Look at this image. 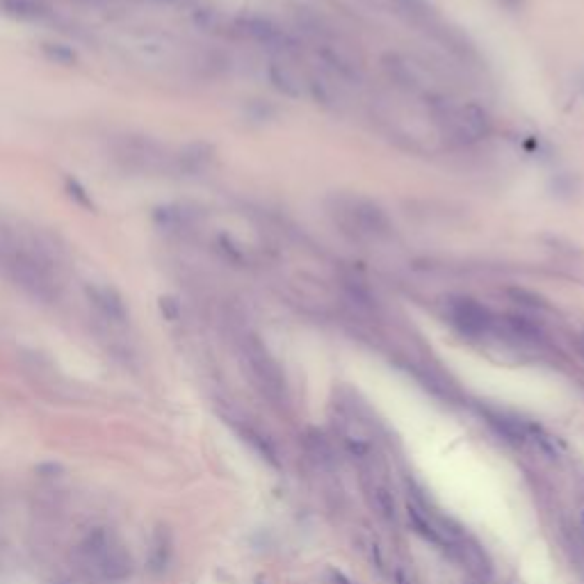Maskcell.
I'll list each match as a JSON object with an SVG mask.
<instances>
[{"label": "cell", "mask_w": 584, "mask_h": 584, "mask_svg": "<svg viewBox=\"0 0 584 584\" xmlns=\"http://www.w3.org/2000/svg\"><path fill=\"white\" fill-rule=\"evenodd\" d=\"M0 276L41 304H50L60 297V281L50 256L35 240H21L9 233L0 235Z\"/></svg>", "instance_id": "obj_1"}, {"label": "cell", "mask_w": 584, "mask_h": 584, "mask_svg": "<svg viewBox=\"0 0 584 584\" xmlns=\"http://www.w3.org/2000/svg\"><path fill=\"white\" fill-rule=\"evenodd\" d=\"M80 564L96 580L121 582L131 575L133 561L126 548L107 532H94L80 544Z\"/></svg>", "instance_id": "obj_2"}, {"label": "cell", "mask_w": 584, "mask_h": 584, "mask_svg": "<svg viewBox=\"0 0 584 584\" xmlns=\"http://www.w3.org/2000/svg\"><path fill=\"white\" fill-rule=\"evenodd\" d=\"M240 352H242V363L249 372V379L254 382V386L269 402L283 404L288 399L286 374L281 370V365L276 363L274 356L269 354V350L263 345V340L254 336V333H249V336L242 338Z\"/></svg>", "instance_id": "obj_3"}, {"label": "cell", "mask_w": 584, "mask_h": 584, "mask_svg": "<svg viewBox=\"0 0 584 584\" xmlns=\"http://www.w3.org/2000/svg\"><path fill=\"white\" fill-rule=\"evenodd\" d=\"M434 121L443 135L459 144H475L491 133L489 112L477 103H463V105L436 103Z\"/></svg>", "instance_id": "obj_4"}, {"label": "cell", "mask_w": 584, "mask_h": 584, "mask_svg": "<svg viewBox=\"0 0 584 584\" xmlns=\"http://www.w3.org/2000/svg\"><path fill=\"white\" fill-rule=\"evenodd\" d=\"M331 212L342 229L356 237H386L393 229L382 205L365 197H338Z\"/></svg>", "instance_id": "obj_5"}, {"label": "cell", "mask_w": 584, "mask_h": 584, "mask_svg": "<svg viewBox=\"0 0 584 584\" xmlns=\"http://www.w3.org/2000/svg\"><path fill=\"white\" fill-rule=\"evenodd\" d=\"M448 315L454 327L461 333H468V336H482V333H489L495 329L493 313L484 304H480L477 299L466 295L448 299Z\"/></svg>", "instance_id": "obj_6"}, {"label": "cell", "mask_w": 584, "mask_h": 584, "mask_svg": "<svg viewBox=\"0 0 584 584\" xmlns=\"http://www.w3.org/2000/svg\"><path fill=\"white\" fill-rule=\"evenodd\" d=\"M406 514H409V521L413 525L416 532L423 536L425 541L434 546H440V548H450L454 541L461 536V532L454 525H450L443 516H436L431 514L429 509H425L423 504L418 502H411L406 504Z\"/></svg>", "instance_id": "obj_7"}, {"label": "cell", "mask_w": 584, "mask_h": 584, "mask_svg": "<svg viewBox=\"0 0 584 584\" xmlns=\"http://www.w3.org/2000/svg\"><path fill=\"white\" fill-rule=\"evenodd\" d=\"M237 30L247 35L249 39L258 41L267 48H276V50H292L295 48V41L290 39V35H286L283 28H279L272 18L265 16H242L237 21Z\"/></svg>", "instance_id": "obj_8"}, {"label": "cell", "mask_w": 584, "mask_h": 584, "mask_svg": "<svg viewBox=\"0 0 584 584\" xmlns=\"http://www.w3.org/2000/svg\"><path fill=\"white\" fill-rule=\"evenodd\" d=\"M85 295H87L90 304L96 308V313L112 324H124L128 320V308L126 301L119 292L110 286L103 283H90L85 286Z\"/></svg>", "instance_id": "obj_9"}, {"label": "cell", "mask_w": 584, "mask_h": 584, "mask_svg": "<svg viewBox=\"0 0 584 584\" xmlns=\"http://www.w3.org/2000/svg\"><path fill=\"white\" fill-rule=\"evenodd\" d=\"M448 550L452 553V557L457 559L459 564H461L463 568H466L475 580L486 582V580L491 578L493 564H491L489 555H486L484 550H482L477 544H475V541H470L468 536H463V534H461Z\"/></svg>", "instance_id": "obj_10"}, {"label": "cell", "mask_w": 584, "mask_h": 584, "mask_svg": "<svg viewBox=\"0 0 584 584\" xmlns=\"http://www.w3.org/2000/svg\"><path fill=\"white\" fill-rule=\"evenodd\" d=\"M384 67H386L388 73H391V78L397 80L399 87H404L409 92H425V90H429L425 69H420L413 60H409L404 55H388L384 60Z\"/></svg>", "instance_id": "obj_11"}, {"label": "cell", "mask_w": 584, "mask_h": 584, "mask_svg": "<svg viewBox=\"0 0 584 584\" xmlns=\"http://www.w3.org/2000/svg\"><path fill=\"white\" fill-rule=\"evenodd\" d=\"M267 73H269V80H272L274 87L281 94L290 96V99H299V96L306 92V85H304V80H301L299 71L292 69L290 64H286V62H272L269 64Z\"/></svg>", "instance_id": "obj_12"}, {"label": "cell", "mask_w": 584, "mask_h": 584, "mask_svg": "<svg viewBox=\"0 0 584 584\" xmlns=\"http://www.w3.org/2000/svg\"><path fill=\"white\" fill-rule=\"evenodd\" d=\"M393 5L399 16H404L409 23H413L418 28L434 30L438 26L436 9L431 7L427 0H393Z\"/></svg>", "instance_id": "obj_13"}, {"label": "cell", "mask_w": 584, "mask_h": 584, "mask_svg": "<svg viewBox=\"0 0 584 584\" xmlns=\"http://www.w3.org/2000/svg\"><path fill=\"white\" fill-rule=\"evenodd\" d=\"M365 495H367V502L372 504V509L379 514L386 523H395V518H397L395 497H393L391 489H388L384 482L367 480L365 482Z\"/></svg>", "instance_id": "obj_14"}, {"label": "cell", "mask_w": 584, "mask_h": 584, "mask_svg": "<svg viewBox=\"0 0 584 584\" xmlns=\"http://www.w3.org/2000/svg\"><path fill=\"white\" fill-rule=\"evenodd\" d=\"M153 222L165 231H183L194 222V212L185 205H160L153 212Z\"/></svg>", "instance_id": "obj_15"}, {"label": "cell", "mask_w": 584, "mask_h": 584, "mask_svg": "<svg viewBox=\"0 0 584 584\" xmlns=\"http://www.w3.org/2000/svg\"><path fill=\"white\" fill-rule=\"evenodd\" d=\"M0 12L16 21H41L48 16V7L37 0H0Z\"/></svg>", "instance_id": "obj_16"}, {"label": "cell", "mask_w": 584, "mask_h": 584, "mask_svg": "<svg viewBox=\"0 0 584 584\" xmlns=\"http://www.w3.org/2000/svg\"><path fill=\"white\" fill-rule=\"evenodd\" d=\"M523 443H529L541 457H546L550 461L559 459V443L555 436H550L546 429H541L536 425H523Z\"/></svg>", "instance_id": "obj_17"}, {"label": "cell", "mask_w": 584, "mask_h": 584, "mask_svg": "<svg viewBox=\"0 0 584 584\" xmlns=\"http://www.w3.org/2000/svg\"><path fill=\"white\" fill-rule=\"evenodd\" d=\"M507 322V331L512 333L514 338L518 340H525V342H536L544 338V331L536 322H532L525 315H509L504 320Z\"/></svg>", "instance_id": "obj_18"}, {"label": "cell", "mask_w": 584, "mask_h": 584, "mask_svg": "<svg viewBox=\"0 0 584 584\" xmlns=\"http://www.w3.org/2000/svg\"><path fill=\"white\" fill-rule=\"evenodd\" d=\"M361 546H363V553H365L367 561L372 564V568H377L386 575V573L391 571V566H388V557H386V550L382 546V541L377 536H365L361 541Z\"/></svg>", "instance_id": "obj_19"}, {"label": "cell", "mask_w": 584, "mask_h": 584, "mask_svg": "<svg viewBox=\"0 0 584 584\" xmlns=\"http://www.w3.org/2000/svg\"><path fill=\"white\" fill-rule=\"evenodd\" d=\"M178 160H180V167H185L188 171H197L210 160V148L205 144H192L183 151Z\"/></svg>", "instance_id": "obj_20"}, {"label": "cell", "mask_w": 584, "mask_h": 584, "mask_svg": "<svg viewBox=\"0 0 584 584\" xmlns=\"http://www.w3.org/2000/svg\"><path fill=\"white\" fill-rule=\"evenodd\" d=\"M340 436H342V445H345V450H347L354 459H367V457H370L372 448H370V443H367L363 436L354 434V431H350V429H342V434H340Z\"/></svg>", "instance_id": "obj_21"}, {"label": "cell", "mask_w": 584, "mask_h": 584, "mask_svg": "<svg viewBox=\"0 0 584 584\" xmlns=\"http://www.w3.org/2000/svg\"><path fill=\"white\" fill-rule=\"evenodd\" d=\"M64 190H67V194L69 197L80 205V208H85V210H94V199H92V194L85 190V185L80 180H75V178H67L64 180Z\"/></svg>", "instance_id": "obj_22"}, {"label": "cell", "mask_w": 584, "mask_h": 584, "mask_svg": "<svg viewBox=\"0 0 584 584\" xmlns=\"http://www.w3.org/2000/svg\"><path fill=\"white\" fill-rule=\"evenodd\" d=\"M41 50H44V55L50 60V62H55V64H64V67H71V64L78 60V55H75V50L69 48V46H64V44H44L41 46Z\"/></svg>", "instance_id": "obj_23"}, {"label": "cell", "mask_w": 584, "mask_h": 584, "mask_svg": "<svg viewBox=\"0 0 584 584\" xmlns=\"http://www.w3.org/2000/svg\"><path fill=\"white\" fill-rule=\"evenodd\" d=\"M507 295H509L516 304H521V306H527V308H546V299L536 295V292L532 290H527V288H509L507 290Z\"/></svg>", "instance_id": "obj_24"}, {"label": "cell", "mask_w": 584, "mask_h": 584, "mask_svg": "<svg viewBox=\"0 0 584 584\" xmlns=\"http://www.w3.org/2000/svg\"><path fill=\"white\" fill-rule=\"evenodd\" d=\"M217 247L222 249V254L229 258V261L237 263V265H242L247 261V254L240 249V244H237L231 235H220L217 237Z\"/></svg>", "instance_id": "obj_25"}, {"label": "cell", "mask_w": 584, "mask_h": 584, "mask_svg": "<svg viewBox=\"0 0 584 584\" xmlns=\"http://www.w3.org/2000/svg\"><path fill=\"white\" fill-rule=\"evenodd\" d=\"M391 578H393V584H416L413 582V578H411V573H409V568L404 566V564H395V566H391Z\"/></svg>", "instance_id": "obj_26"}, {"label": "cell", "mask_w": 584, "mask_h": 584, "mask_svg": "<svg viewBox=\"0 0 584 584\" xmlns=\"http://www.w3.org/2000/svg\"><path fill=\"white\" fill-rule=\"evenodd\" d=\"M555 190H559L557 194L561 197V194H573L575 192V183H573V178L571 176H559L557 180H555Z\"/></svg>", "instance_id": "obj_27"}, {"label": "cell", "mask_w": 584, "mask_h": 584, "mask_svg": "<svg viewBox=\"0 0 584 584\" xmlns=\"http://www.w3.org/2000/svg\"><path fill=\"white\" fill-rule=\"evenodd\" d=\"M504 9H518V7H523L525 0H497Z\"/></svg>", "instance_id": "obj_28"}, {"label": "cell", "mask_w": 584, "mask_h": 584, "mask_svg": "<svg viewBox=\"0 0 584 584\" xmlns=\"http://www.w3.org/2000/svg\"><path fill=\"white\" fill-rule=\"evenodd\" d=\"M329 578L333 580V584H352L350 580L342 578V573H336V571H329Z\"/></svg>", "instance_id": "obj_29"}, {"label": "cell", "mask_w": 584, "mask_h": 584, "mask_svg": "<svg viewBox=\"0 0 584 584\" xmlns=\"http://www.w3.org/2000/svg\"><path fill=\"white\" fill-rule=\"evenodd\" d=\"M578 534H580V544H582V550H584V512H582L580 525H578Z\"/></svg>", "instance_id": "obj_30"}, {"label": "cell", "mask_w": 584, "mask_h": 584, "mask_svg": "<svg viewBox=\"0 0 584 584\" xmlns=\"http://www.w3.org/2000/svg\"><path fill=\"white\" fill-rule=\"evenodd\" d=\"M578 350H580V354L584 356V331L578 336Z\"/></svg>", "instance_id": "obj_31"}]
</instances>
